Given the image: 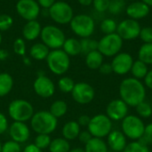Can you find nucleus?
I'll list each match as a JSON object with an SVG mask.
<instances>
[{"label":"nucleus","mask_w":152,"mask_h":152,"mask_svg":"<svg viewBox=\"0 0 152 152\" xmlns=\"http://www.w3.org/2000/svg\"><path fill=\"white\" fill-rule=\"evenodd\" d=\"M119 95L129 107H136L145 101L146 88L145 86L134 77H127L122 80L119 85Z\"/></svg>","instance_id":"obj_1"},{"label":"nucleus","mask_w":152,"mask_h":152,"mask_svg":"<svg viewBox=\"0 0 152 152\" xmlns=\"http://www.w3.org/2000/svg\"><path fill=\"white\" fill-rule=\"evenodd\" d=\"M30 127L37 134H51L58 126V119L49 110H40L31 118Z\"/></svg>","instance_id":"obj_2"},{"label":"nucleus","mask_w":152,"mask_h":152,"mask_svg":"<svg viewBox=\"0 0 152 152\" xmlns=\"http://www.w3.org/2000/svg\"><path fill=\"white\" fill-rule=\"evenodd\" d=\"M34 113L33 105L24 99L13 100L8 106V115L15 122L26 123L31 119Z\"/></svg>","instance_id":"obj_3"},{"label":"nucleus","mask_w":152,"mask_h":152,"mask_svg":"<svg viewBox=\"0 0 152 152\" xmlns=\"http://www.w3.org/2000/svg\"><path fill=\"white\" fill-rule=\"evenodd\" d=\"M46 63L52 73L62 76L70 67V57L62 49L52 50L46 58Z\"/></svg>","instance_id":"obj_4"},{"label":"nucleus","mask_w":152,"mask_h":152,"mask_svg":"<svg viewBox=\"0 0 152 152\" xmlns=\"http://www.w3.org/2000/svg\"><path fill=\"white\" fill-rule=\"evenodd\" d=\"M145 129V124L139 116L127 115L121 123V131L126 138L132 141L142 139Z\"/></svg>","instance_id":"obj_5"},{"label":"nucleus","mask_w":152,"mask_h":152,"mask_svg":"<svg viewBox=\"0 0 152 152\" xmlns=\"http://www.w3.org/2000/svg\"><path fill=\"white\" fill-rule=\"evenodd\" d=\"M40 37L42 39V43L52 50L61 49L66 40L64 32L53 25H47L42 28Z\"/></svg>","instance_id":"obj_6"},{"label":"nucleus","mask_w":152,"mask_h":152,"mask_svg":"<svg viewBox=\"0 0 152 152\" xmlns=\"http://www.w3.org/2000/svg\"><path fill=\"white\" fill-rule=\"evenodd\" d=\"M87 130L93 137L103 139L112 131V120L106 114H97L91 118Z\"/></svg>","instance_id":"obj_7"},{"label":"nucleus","mask_w":152,"mask_h":152,"mask_svg":"<svg viewBox=\"0 0 152 152\" xmlns=\"http://www.w3.org/2000/svg\"><path fill=\"white\" fill-rule=\"evenodd\" d=\"M71 30L82 38L90 37L94 32L95 23L94 19L87 14H77L69 22Z\"/></svg>","instance_id":"obj_8"},{"label":"nucleus","mask_w":152,"mask_h":152,"mask_svg":"<svg viewBox=\"0 0 152 152\" xmlns=\"http://www.w3.org/2000/svg\"><path fill=\"white\" fill-rule=\"evenodd\" d=\"M122 46L123 39L117 33L105 35L98 41V51L107 57L117 55L122 49Z\"/></svg>","instance_id":"obj_9"},{"label":"nucleus","mask_w":152,"mask_h":152,"mask_svg":"<svg viewBox=\"0 0 152 152\" xmlns=\"http://www.w3.org/2000/svg\"><path fill=\"white\" fill-rule=\"evenodd\" d=\"M48 10L52 20L58 24H68L74 17L72 7L64 1L55 2Z\"/></svg>","instance_id":"obj_10"},{"label":"nucleus","mask_w":152,"mask_h":152,"mask_svg":"<svg viewBox=\"0 0 152 152\" xmlns=\"http://www.w3.org/2000/svg\"><path fill=\"white\" fill-rule=\"evenodd\" d=\"M70 94L73 100L81 105L89 104L93 102L95 96V91L94 87L86 82H79L75 84V86Z\"/></svg>","instance_id":"obj_11"},{"label":"nucleus","mask_w":152,"mask_h":152,"mask_svg":"<svg viewBox=\"0 0 152 152\" xmlns=\"http://www.w3.org/2000/svg\"><path fill=\"white\" fill-rule=\"evenodd\" d=\"M140 23L133 19H126L122 20L117 28V34L123 40H134L140 36L141 32Z\"/></svg>","instance_id":"obj_12"},{"label":"nucleus","mask_w":152,"mask_h":152,"mask_svg":"<svg viewBox=\"0 0 152 152\" xmlns=\"http://www.w3.org/2000/svg\"><path fill=\"white\" fill-rule=\"evenodd\" d=\"M16 11L22 19L29 21L37 20L40 13V6L36 0H19Z\"/></svg>","instance_id":"obj_13"},{"label":"nucleus","mask_w":152,"mask_h":152,"mask_svg":"<svg viewBox=\"0 0 152 152\" xmlns=\"http://www.w3.org/2000/svg\"><path fill=\"white\" fill-rule=\"evenodd\" d=\"M33 90L36 94L41 98L47 99L55 93V85L53 81L45 75H39L33 83Z\"/></svg>","instance_id":"obj_14"},{"label":"nucleus","mask_w":152,"mask_h":152,"mask_svg":"<svg viewBox=\"0 0 152 152\" xmlns=\"http://www.w3.org/2000/svg\"><path fill=\"white\" fill-rule=\"evenodd\" d=\"M134 63V59L132 55L128 53H118L114 56L111 61V67L113 73L117 75H126L131 71Z\"/></svg>","instance_id":"obj_15"},{"label":"nucleus","mask_w":152,"mask_h":152,"mask_svg":"<svg viewBox=\"0 0 152 152\" xmlns=\"http://www.w3.org/2000/svg\"><path fill=\"white\" fill-rule=\"evenodd\" d=\"M129 106L121 99L110 101L106 107V115L113 121L123 120L128 115Z\"/></svg>","instance_id":"obj_16"},{"label":"nucleus","mask_w":152,"mask_h":152,"mask_svg":"<svg viewBox=\"0 0 152 152\" xmlns=\"http://www.w3.org/2000/svg\"><path fill=\"white\" fill-rule=\"evenodd\" d=\"M11 140L21 144L28 141L30 137V128L26 123L13 121L8 128Z\"/></svg>","instance_id":"obj_17"},{"label":"nucleus","mask_w":152,"mask_h":152,"mask_svg":"<svg viewBox=\"0 0 152 152\" xmlns=\"http://www.w3.org/2000/svg\"><path fill=\"white\" fill-rule=\"evenodd\" d=\"M107 145L113 152H123L127 145L126 137L122 131L112 130L107 136Z\"/></svg>","instance_id":"obj_18"},{"label":"nucleus","mask_w":152,"mask_h":152,"mask_svg":"<svg viewBox=\"0 0 152 152\" xmlns=\"http://www.w3.org/2000/svg\"><path fill=\"white\" fill-rule=\"evenodd\" d=\"M150 12V6L142 1H134L126 8V14L130 17V19L135 20L145 18L149 15Z\"/></svg>","instance_id":"obj_19"},{"label":"nucleus","mask_w":152,"mask_h":152,"mask_svg":"<svg viewBox=\"0 0 152 152\" xmlns=\"http://www.w3.org/2000/svg\"><path fill=\"white\" fill-rule=\"evenodd\" d=\"M41 31L42 27L37 20H29L26 22L22 28V36L26 40L33 41L40 37Z\"/></svg>","instance_id":"obj_20"},{"label":"nucleus","mask_w":152,"mask_h":152,"mask_svg":"<svg viewBox=\"0 0 152 152\" xmlns=\"http://www.w3.org/2000/svg\"><path fill=\"white\" fill-rule=\"evenodd\" d=\"M81 132V126L75 120L68 121L62 127L61 134L64 139L67 141H74L76 140Z\"/></svg>","instance_id":"obj_21"},{"label":"nucleus","mask_w":152,"mask_h":152,"mask_svg":"<svg viewBox=\"0 0 152 152\" xmlns=\"http://www.w3.org/2000/svg\"><path fill=\"white\" fill-rule=\"evenodd\" d=\"M49 53L50 49L44 43H36L30 47L29 50V54L31 58L37 61L46 60Z\"/></svg>","instance_id":"obj_22"},{"label":"nucleus","mask_w":152,"mask_h":152,"mask_svg":"<svg viewBox=\"0 0 152 152\" xmlns=\"http://www.w3.org/2000/svg\"><path fill=\"white\" fill-rule=\"evenodd\" d=\"M86 152H109L107 142L101 138L93 137L84 148Z\"/></svg>","instance_id":"obj_23"},{"label":"nucleus","mask_w":152,"mask_h":152,"mask_svg":"<svg viewBox=\"0 0 152 152\" xmlns=\"http://www.w3.org/2000/svg\"><path fill=\"white\" fill-rule=\"evenodd\" d=\"M103 63V55L98 51H93L86 55V64L90 69H99Z\"/></svg>","instance_id":"obj_24"},{"label":"nucleus","mask_w":152,"mask_h":152,"mask_svg":"<svg viewBox=\"0 0 152 152\" xmlns=\"http://www.w3.org/2000/svg\"><path fill=\"white\" fill-rule=\"evenodd\" d=\"M62 50L70 57V56H77L81 53V45L80 41L76 38H68L65 40Z\"/></svg>","instance_id":"obj_25"},{"label":"nucleus","mask_w":152,"mask_h":152,"mask_svg":"<svg viewBox=\"0 0 152 152\" xmlns=\"http://www.w3.org/2000/svg\"><path fill=\"white\" fill-rule=\"evenodd\" d=\"M13 87V78L12 77L6 73H0V98L6 96Z\"/></svg>","instance_id":"obj_26"},{"label":"nucleus","mask_w":152,"mask_h":152,"mask_svg":"<svg viewBox=\"0 0 152 152\" xmlns=\"http://www.w3.org/2000/svg\"><path fill=\"white\" fill-rule=\"evenodd\" d=\"M48 149L50 152H69L71 150L69 142L63 137H57L53 139Z\"/></svg>","instance_id":"obj_27"},{"label":"nucleus","mask_w":152,"mask_h":152,"mask_svg":"<svg viewBox=\"0 0 152 152\" xmlns=\"http://www.w3.org/2000/svg\"><path fill=\"white\" fill-rule=\"evenodd\" d=\"M68 111V104L64 100H56L54 101L51 106H50V110L49 112L55 117L57 119L62 118L63 116L66 115Z\"/></svg>","instance_id":"obj_28"},{"label":"nucleus","mask_w":152,"mask_h":152,"mask_svg":"<svg viewBox=\"0 0 152 152\" xmlns=\"http://www.w3.org/2000/svg\"><path fill=\"white\" fill-rule=\"evenodd\" d=\"M149 69H148V65L145 64L143 61L137 60L135 61H134L132 69H131V73L133 75V77L136 78V79H142L146 77L147 73H148Z\"/></svg>","instance_id":"obj_29"},{"label":"nucleus","mask_w":152,"mask_h":152,"mask_svg":"<svg viewBox=\"0 0 152 152\" xmlns=\"http://www.w3.org/2000/svg\"><path fill=\"white\" fill-rule=\"evenodd\" d=\"M138 60L147 65H152V43L143 44L138 51Z\"/></svg>","instance_id":"obj_30"},{"label":"nucleus","mask_w":152,"mask_h":152,"mask_svg":"<svg viewBox=\"0 0 152 152\" xmlns=\"http://www.w3.org/2000/svg\"><path fill=\"white\" fill-rule=\"evenodd\" d=\"M80 45H81V53H84L86 55L93 51L98 50V41L90 37L82 38L80 40Z\"/></svg>","instance_id":"obj_31"},{"label":"nucleus","mask_w":152,"mask_h":152,"mask_svg":"<svg viewBox=\"0 0 152 152\" xmlns=\"http://www.w3.org/2000/svg\"><path fill=\"white\" fill-rule=\"evenodd\" d=\"M75 82L74 80L67 76H63L61 77L59 80H58V88L61 92L64 93V94H69L72 92L74 86H75Z\"/></svg>","instance_id":"obj_32"},{"label":"nucleus","mask_w":152,"mask_h":152,"mask_svg":"<svg viewBox=\"0 0 152 152\" xmlns=\"http://www.w3.org/2000/svg\"><path fill=\"white\" fill-rule=\"evenodd\" d=\"M123 152H151L147 144L142 141H133L128 143Z\"/></svg>","instance_id":"obj_33"},{"label":"nucleus","mask_w":152,"mask_h":152,"mask_svg":"<svg viewBox=\"0 0 152 152\" xmlns=\"http://www.w3.org/2000/svg\"><path fill=\"white\" fill-rule=\"evenodd\" d=\"M136 112L141 118H149L152 116V106L151 104L146 101H143L136 107Z\"/></svg>","instance_id":"obj_34"},{"label":"nucleus","mask_w":152,"mask_h":152,"mask_svg":"<svg viewBox=\"0 0 152 152\" xmlns=\"http://www.w3.org/2000/svg\"><path fill=\"white\" fill-rule=\"evenodd\" d=\"M100 28H101V30L102 33H104L105 35H109V34L116 33L118 24L113 19L107 18V19H104L101 22Z\"/></svg>","instance_id":"obj_35"},{"label":"nucleus","mask_w":152,"mask_h":152,"mask_svg":"<svg viewBox=\"0 0 152 152\" xmlns=\"http://www.w3.org/2000/svg\"><path fill=\"white\" fill-rule=\"evenodd\" d=\"M126 8V0H110L109 10L110 12L113 15L120 14Z\"/></svg>","instance_id":"obj_36"},{"label":"nucleus","mask_w":152,"mask_h":152,"mask_svg":"<svg viewBox=\"0 0 152 152\" xmlns=\"http://www.w3.org/2000/svg\"><path fill=\"white\" fill-rule=\"evenodd\" d=\"M51 136L50 134H37L35 138L34 144L40 150H45L49 148L51 143Z\"/></svg>","instance_id":"obj_37"},{"label":"nucleus","mask_w":152,"mask_h":152,"mask_svg":"<svg viewBox=\"0 0 152 152\" xmlns=\"http://www.w3.org/2000/svg\"><path fill=\"white\" fill-rule=\"evenodd\" d=\"M1 152H22L21 151V146L20 143L10 140L5 142L2 144V150Z\"/></svg>","instance_id":"obj_38"},{"label":"nucleus","mask_w":152,"mask_h":152,"mask_svg":"<svg viewBox=\"0 0 152 152\" xmlns=\"http://www.w3.org/2000/svg\"><path fill=\"white\" fill-rule=\"evenodd\" d=\"M13 24L12 18L5 13L0 14V32L1 31H6L9 28H12Z\"/></svg>","instance_id":"obj_39"},{"label":"nucleus","mask_w":152,"mask_h":152,"mask_svg":"<svg viewBox=\"0 0 152 152\" xmlns=\"http://www.w3.org/2000/svg\"><path fill=\"white\" fill-rule=\"evenodd\" d=\"M13 50L14 53L18 55L24 56L26 53V45L22 38H17L13 42Z\"/></svg>","instance_id":"obj_40"},{"label":"nucleus","mask_w":152,"mask_h":152,"mask_svg":"<svg viewBox=\"0 0 152 152\" xmlns=\"http://www.w3.org/2000/svg\"><path fill=\"white\" fill-rule=\"evenodd\" d=\"M110 0H94L93 4L98 12H104L109 10Z\"/></svg>","instance_id":"obj_41"},{"label":"nucleus","mask_w":152,"mask_h":152,"mask_svg":"<svg viewBox=\"0 0 152 152\" xmlns=\"http://www.w3.org/2000/svg\"><path fill=\"white\" fill-rule=\"evenodd\" d=\"M140 38L144 42V44L152 43V28L151 27H144L141 28Z\"/></svg>","instance_id":"obj_42"},{"label":"nucleus","mask_w":152,"mask_h":152,"mask_svg":"<svg viewBox=\"0 0 152 152\" xmlns=\"http://www.w3.org/2000/svg\"><path fill=\"white\" fill-rule=\"evenodd\" d=\"M140 141H142V142H144L147 145L152 144V123L145 126L143 135Z\"/></svg>","instance_id":"obj_43"},{"label":"nucleus","mask_w":152,"mask_h":152,"mask_svg":"<svg viewBox=\"0 0 152 152\" xmlns=\"http://www.w3.org/2000/svg\"><path fill=\"white\" fill-rule=\"evenodd\" d=\"M9 128V122L6 116L0 112V135L4 134Z\"/></svg>","instance_id":"obj_44"},{"label":"nucleus","mask_w":152,"mask_h":152,"mask_svg":"<svg viewBox=\"0 0 152 152\" xmlns=\"http://www.w3.org/2000/svg\"><path fill=\"white\" fill-rule=\"evenodd\" d=\"M77 138H78L80 142H82V143H84L86 145L93 138V136L90 134V132L88 130H86V131H81Z\"/></svg>","instance_id":"obj_45"},{"label":"nucleus","mask_w":152,"mask_h":152,"mask_svg":"<svg viewBox=\"0 0 152 152\" xmlns=\"http://www.w3.org/2000/svg\"><path fill=\"white\" fill-rule=\"evenodd\" d=\"M99 71L102 75H110L113 72L112 67L110 63H102V66L99 68Z\"/></svg>","instance_id":"obj_46"},{"label":"nucleus","mask_w":152,"mask_h":152,"mask_svg":"<svg viewBox=\"0 0 152 152\" xmlns=\"http://www.w3.org/2000/svg\"><path fill=\"white\" fill-rule=\"evenodd\" d=\"M90 120H91V118H90L88 115H81V116L78 118V119L77 120V122L78 123V125H79L80 126H82V127L86 126V127H87V126H88Z\"/></svg>","instance_id":"obj_47"},{"label":"nucleus","mask_w":152,"mask_h":152,"mask_svg":"<svg viewBox=\"0 0 152 152\" xmlns=\"http://www.w3.org/2000/svg\"><path fill=\"white\" fill-rule=\"evenodd\" d=\"M37 2L38 3L39 6L45 9H49L56 1L55 0H37Z\"/></svg>","instance_id":"obj_48"},{"label":"nucleus","mask_w":152,"mask_h":152,"mask_svg":"<svg viewBox=\"0 0 152 152\" xmlns=\"http://www.w3.org/2000/svg\"><path fill=\"white\" fill-rule=\"evenodd\" d=\"M144 84H145L146 87L152 90V69L148 71L146 77H144Z\"/></svg>","instance_id":"obj_49"},{"label":"nucleus","mask_w":152,"mask_h":152,"mask_svg":"<svg viewBox=\"0 0 152 152\" xmlns=\"http://www.w3.org/2000/svg\"><path fill=\"white\" fill-rule=\"evenodd\" d=\"M22 152H43V151L38 149L34 143H30L23 149Z\"/></svg>","instance_id":"obj_50"},{"label":"nucleus","mask_w":152,"mask_h":152,"mask_svg":"<svg viewBox=\"0 0 152 152\" xmlns=\"http://www.w3.org/2000/svg\"><path fill=\"white\" fill-rule=\"evenodd\" d=\"M78 3L83 6H89L93 4L94 0H77Z\"/></svg>","instance_id":"obj_51"},{"label":"nucleus","mask_w":152,"mask_h":152,"mask_svg":"<svg viewBox=\"0 0 152 152\" xmlns=\"http://www.w3.org/2000/svg\"><path fill=\"white\" fill-rule=\"evenodd\" d=\"M8 57V53L4 50H0V61H4Z\"/></svg>","instance_id":"obj_52"},{"label":"nucleus","mask_w":152,"mask_h":152,"mask_svg":"<svg viewBox=\"0 0 152 152\" xmlns=\"http://www.w3.org/2000/svg\"><path fill=\"white\" fill-rule=\"evenodd\" d=\"M69 152H86V151H85V150H84V149H82V148H75V149L70 150Z\"/></svg>","instance_id":"obj_53"},{"label":"nucleus","mask_w":152,"mask_h":152,"mask_svg":"<svg viewBox=\"0 0 152 152\" xmlns=\"http://www.w3.org/2000/svg\"><path fill=\"white\" fill-rule=\"evenodd\" d=\"M141 1H142L143 3H145L149 6H152V0H141Z\"/></svg>","instance_id":"obj_54"},{"label":"nucleus","mask_w":152,"mask_h":152,"mask_svg":"<svg viewBox=\"0 0 152 152\" xmlns=\"http://www.w3.org/2000/svg\"><path fill=\"white\" fill-rule=\"evenodd\" d=\"M2 35H1V32H0V45H1V43H2Z\"/></svg>","instance_id":"obj_55"},{"label":"nucleus","mask_w":152,"mask_h":152,"mask_svg":"<svg viewBox=\"0 0 152 152\" xmlns=\"http://www.w3.org/2000/svg\"><path fill=\"white\" fill-rule=\"evenodd\" d=\"M1 150H2V142L0 141V152H1Z\"/></svg>","instance_id":"obj_56"},{"label":"nucleus","mask_w":152,"mask_h":152,"mask_svg":"<svg viewBox=\"0 0 152 152\" xmlns=\"http://www.w3.org/2000/svg\"><path fill=\"white\" fill-rule=\"evenodd\" d=\"M129 1H133V2H134V0H129Z\"/></svg>","instance_id":"obj_57"}]
</instances>
